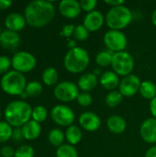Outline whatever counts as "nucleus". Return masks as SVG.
Returning a JSON list of instances; mask_svg holds the SVG:
<instances>
[{
  "label": "nucleus",
  "mask_w": 156,
  "mask_h": 157,
  "mask_svg": "<svg viewBox=\"0 0 156 157\" xmlns=\"http://www.w3.org/2000/svg\"><path fill=\"white\" fill-rule=\"evenodd\" d=\"M55 16L52 3L45 0H35L28 4L24 10L27 24L32 28H43L50 24Z\"/></svg>",
  "instance_id": "f257e3e1"
},
{
  "label": "nucleus",
  "mask_w": 156,
  "mask_h": 157,
  "mask_svg": "<svg viewBox=\"0 0 156 157\" xmlns=\"http://www.w3.org/2000/svg\"><path fill=\"white\" fill-rule=\"evenodd\" d=\"M32 108L24 100H15L10 102L5 109L6 121L14 128H21L30 121Z\"/></svg>",
  "instance_id": "f03ea898"
},
{
  "label": "nucleus",
  "mask_w": 156,
  "mask_h": 157,
  "mask_svg": "<svg viewBox=\"0 0 156 157\" xmlns=\"http://www.w3.org/2000/svg\"><path fill=\"white\" fill-rule=\"evenodd\" d=\"M90 63V56L88 52L76 46L68 50L63 58V66L70 74H81L86 70Z\"/></svg>",
  "instance_id": "7ed1b4c3"
},
{
  "label": "nucleus",
  "mask_w": 156,
  "mask_h": 157,
  "mask_svg": "<svg viewBox=\"0 0 156 157\" xmlns=\"http://www.w3.org/2000/svg\"><path fill=\"white\" fill-rule=\"evenodd\" d=\"M133 19L131 10L126 6H120L110 7L105 16V22L107 26L113 30H121L127 28Z\"/></svg>",
  "instance_id": "20e7f679"
},
{
  "label": "nucleus",
  "mask_w": 156,
  "mask_h": 157,
  "mask_svg": "<svg viewBox=\"0 0 156 157\" xmlns=\"http://www.w3.org/2000/svg\"><path fill=\"white\" fill-rule=\"evenodd\" d=\"M27 84L25 75L15 70L5 74L0 81L2 90L11 96H20L24 93Z\"/></svg>",
  "instance_id": "39448f33"
},
{
  "label": "nucleus",
  "mask_w": 156,
  "mask_h": 157,
  "mask_svg": "<svg viewBox=\"0 0 156 157\" xmlns=\"http://www.w3.org/2000/svg\"><path fill=\"white\" fill-rule=\"evenodd\" d=\"M135 66L133 56L128 52H120L114 53L111 67L119 76H127L131 75Z\"/></svg>",
  "instance_id": "423d86ee"
},
{
  "label": "nucleus",
  "mask_w": 156,
  "mask_h": 157,
  "mask_svg": "<svg viewBox=\"0 0 156 157\" xmlns=\"http://www.w3.org/2000/svg\"><path fill=\"white\" fill-rule=\"evenodd\" d=\"M80 90L76 84L71 81H63L58 83L54 89L53 95L61 102H73L77 99Z\"/></svg>",
  "instance_id": "0eeeda50"
},
{
  "label": "nucleus",
  "mask_w": 156,
  "mask_h": 157,
  "mask_svg": "<svg viewBox=\"0 0 156 157\" xmlns=\"http://www.w3.org/2000/svg\"><path fill=\"white\" fill-rule=\"evenodd\" d=\"M103 41L107 49L114 53L124 52L128 44V39L121 30H108L104 35Z\"/></svg>",
  "instance_id": "6e6552de"
},
{
  "label": "nucleus",
  "mask_w": 156,
  "mask_h": 157,
  "mask_svg": "<svg viewBox=\"0 0 156 157\" xmlns=\"http://www.w3.org/2000/svg\"><path fill=\"white\" fill-rule=\"evenodd\" d=\"M11 61L13 69L21 74L32 71L37 65V60L35 56L25 51L16 52L13 55Z\"/></svg>",
  "instance_id": "1a4fd4ad"
},
{
  "label": "nucleus",
  "mask_w": 156,
  "mask_h": 157,
  "mask_svg": "<svg viewBox=\"0 0 156 157\" xmlns=\"http://www.w3.org/2000/svg\"><path fill=\"white\" fill-rule=\"evenodd\" d=\"M51 118L53 122L62 127H69L74 125L75 114L74 110L66 105H56L51 110Z\"/></svg>",
  "instance_id": "9d476101"
},
{
  "label": "nucleus",
  "mask_w": 156,
  "mask_h": 157,
  "mask_svg": "<svg viewBox=\"0 0 156 157\" xmlns=\"http://www.w3.org/2000/svg\"><path fill=\"white\" fill-rule=\"evenodd\" d=\"M141 84L142 81L139 76L131 74L123 77V79L120 80L119 91L124 98H131L139 92Z\"/></svg>",
  "instance_id": "9b49d317"
},
{
  "label": "nucleus",
  "mask_w": 156,
  "mask_h": 157,
  "mask_svg": "<svg viewBox=\"0 0 156 157\" xmlns=\"http://www.w3.org/2000/svg\"><path fill=\"white\" fill-rule=\"evenodd\" d=\"M78 122L83 130L89 132L97 131L101 126V120L99 116L91 111H86L80 114Z\"/></svg>",
  "instance_id": "f8f14e48"
},
{
  "label": "nucleus",
  "mask_w": 156,
  "mask_h": 157,
  "mask_svg": "<svg viewBox=\"0 0 156 157\" xmlns=\"http://www.w3.org/2000/svg\"><path fill=\"white\" fill-rule=\"evenodd\" d=\"M58 9L63 17L69 19L78 17L82 12L80 2L76 0H63L59 3Z\"/></svg>",
  "instance_id": "ddd939ff"
},
{
  "label": "nucleus",
  "mask_w": 156,
  "mask_h": 157,
  "mask_svg": "<svg viewBox=\"0 0 156 157\" xmlns=\"http://www.w3.org/2000/svg\"><path fill=\"white\" fill-rule=\"evenodd\" d=\"M105 22V17L99 10H94L90 13H86L84 17L83 25L89 32H96L99 30Z\"/></svg>",
  "instance_id": "4468645a"
},
{
  "label": "nucleus",
  "mask_w": 156,
  "mask_h": 157,
  "mask_svg": "<svg viewBox=\"0 0 156 157\" xmlns=\"http://www.w3.org/2000/svg\"><path fill=\"white\" fill-rule=\"evenodd\" d=\"M140 135L142 139L150 144H156V119H146L140 127Z\"/></svg>",
  "instance_id": "2eb2a0df"
},
{
  "label": "nucleus",
  "mask_w": 156,
  "mask_h": 157,
  "mask_svg": "<svg viewBox=\"0 0 156 157\" xmlns=\"http://www.w3.org/2000/svg\"><path fill=\"white\" fill-rule=\"evenodd\" d=\"M27 24L26 18L23 15L19 13H11L6 16L5 19V25L6 29L18 32L22 30Z\"/></svg>",
  "instance_id": "dca6fc26"
},
{
  "label": "nucleus",
  "mask_w": 156,
  "mask_h": 157,
  "mask_svg": "<svg viewBox=\"0 0 156 157\" xmlns=\"http://www.w3.org/2000/svg\"><path fill=\"white\" fill-rule=\"evenodd\" d=\"M98 82L99 80L97 78V75H96L94 73H86L79 77L77 86L82 92L90 93L97 87Z\"/></svg>",
  "instance_id": "f3484780"
},
{
  "label": "nucleus",
  "mask_w": 156,
  "mask_h": 157,
  "mask_svg": "<svg viewBox=\"0 0 156 157\" xmlns=\"http://www.w3.org/2000/svg\"><path fill=\"white\" fill-rule=\"evenodd\" d=\"M99 83L103 88L110 92L116 90V88L119 87L120 84V76L115 72L106 71L101 74L99 78Z\"/></svg>",
  "instance_id": "a211bd4d"
},
{
  "label": "nucleus",
  "mask_w": 156,
  "mask_h": 157,
  "mask_svg": "<svg viewBox=\"0 0 156 157\" xmlns=\"http://www.w3.org/2000/svg\"><path fill=\"white\" fill-rule=\"evenodd\" d=\"M20 42V37L17 32L8 29L2 31L0 34V45L6 50H15Z\"/></svg>",
  "instance_id": "6ab92c4d"
},
{
  "label": "nucleus",
  "mask_w": 156,
  "mask_h": 157,
  "mask_svg": "<svg viewBox=\"0 0 156 157\" xmlns=\"http://www.w3.org/2000/svg\"><path fill=\"white\" fill-rule=\"evenodd\" d=\"M107 127L110 132L121 134L127 129V122L125 119L120 115H111L107 120Z\"/></svg>",
  "instance_id": "aec40b11"
},
{
  "label": "nucleus",
  "mask_w": 156,
  "mask_h": 157,
  "mask_svg": "<svg viewBox=\"0 0 156 157\" xmlns=\"http://www.w3.org/2000/svg\"><path fill=\"white\" fill-rule=\"evenodd\" d=\"M21 129H22L24 139L28 141H34L38 139L41 133L40 123L33 120H30L29 121H28L25 125L21 127Z\"/></svg>",
  "instance_id": "412c9836"
},
{
  "label": "nucleus",
  "mask_w": 156,
  "mask_h": 157,
  "mask_svg": "<svg viewBox=\"0 0 156 157\" xmlns=\"http://www.w3.org/2000/svg\"><path fill=\"white\" fill-rule=\"evenodd\" d=\"M64 134H65V140L67 141L68 144H71L73 146L78 144L82 141V138H83L82 131L76 125L69 126L66 129Z\"/></svg>",
  "instance_id": "4be33fe9"
},
{
  "label": "nucleus",
  "mask_w": 156,
  "mask_h": 157,
  "mask_svg": "<svg viewBox=\"0 0 156 157\" xmlns=\"http://www.w3.org/2000/svg\"><path fill=\"white\" fill-rule=\"evenodd\" d=\"M139 93L143 98L151 101L156 97V85L150 80L142 81Z\"/></svg>",
  "instance_id": "5701e85b"
},
{
  "label": "nucleus",
  "mask_w": 156,
  "mask_h": 157,
  "mask_svg": "<svg viewBox=\"0 0 156 157\" xmlns=\"http://www.w3.org/2000/svg\"><path fill=\"white\" fill-rule=\"evenodd\" d=\"M113 56H114V52H112L109 50H103L101 52H99L97 55H96V63L102 68H106L111 65L112 63V60H113Z\"/></svg>",
  "instance_id": "b1692460"
},
{
  "label": "nucleus",
  "mask_w": 156,
  "mask_h": 157,
  "mask_svg": "<svg viewBox=\"0 0 156 157\" xmlns=\"http://www.w3.org/2000/svg\"><path fill=\"white\" fill-rule=\"evenodd\" d=\"M41 79L42 82L49 86H54L58 84V80H59V74L57 72V70L53 67H47L41 75Z\"/></svg>",
  "instance_id": "393cba45"
},
{
  "label": "nucleus",
  "mask_w": 156,
  "mask_h": 157,
  "mask_svg": "<svg viewBox=\"0 0 156 157\" xmlns=\"http://www.w3.org/2000/svg\"><path fill=\"white\" fill-rule=\"evenodd\" d=\"M48 140L52 146L58 148L63 144V141L65 140V134L62 130L58 128H54L50 131L48 135Z\"/></svg>",
  "instance_id": "a878e982"
},
{
  "label": "nucleus",
  "mask_w": 156,
  "mask_h": 157,
  "mask_svg": "<svg viewBox=\"0 0 156 157\" xmlns=\"http://www.w3.org/2000/svg\"><path fill=\"white\" fill-rule=\"evenodd\" d=\"M123 96L119 90H113L108 93L105 98L106 105L109 108H117L123 100Z\"/></svg>",
  "instance_id": "bb28decb"
},
{
  "label": "nucleus",
  "mask_w": 156,
  "mask_h": 157,
  "mask_svg": "<svg viewBox=\"0 0 156 157\" xmlns=\"http://www.w3.org/2000/svg\"><path fill=\"white\" fill-rule=\"evenodd\" d=\"M56 157H78L76 148L71 144H63L56 150Z\"/></svg>",
  "instance_id": "cd10ccee"
},
{
  "label": "nucleus",
  "mask_w": 156,
  "mask_h": 157,
  "mask_svg": "<svg viewBox=\"0 0 156 157\" xmlns=\"http://www.w3.org/2000/svg\"><path fill=\"white\" fill-rule=\"evenodd\" d=\"M42 85L38 81H31L27 84L25 92L27 93L28 97L30 98H36L39 97L42 93Z\"/></svg>",
  "instance_id": "c85d7f7f"
},
{
  "label": "nucleus",
  "mask_w": 156,
  "mask_h": 157,
  "mask_svg": "<svg viewBox=\"0 0 156 157\" xmlns=\"http://www.w3.org/2000/svg\"><path fill=\"white\" fill-rule=\"evenodd\" d=\"M13 127L6 121H0V143H6L12 138Z\"/></svg>",
  "instance_id": "c756f323"
},
{
  "label": "nucleus",
  "mask_w": 156,
  "mask_h": 157,
  "mask_svg": "<svg viewBox=\"0 0 156 157\" xmlns=\"http://www.w3.org/2000/svg\"><path fill=\"white\" fill-rule=\"evenodd\" d=\"M48 117V110L44 106H37L32 109L31 119L39 123L46 121Z\"/></svg>",
  "instance_id": "7c9ffc66"
},
{
  "label": "nucleus",
  "mask_w": 156,
  "mask_h": 157,
  "mask_svg": "<svg viewBox=\"0 0 156 157\" xmlns=\"http://www.w3.org/2000/svg\"><path fill=\"white\" fill-rule=\"evenodd\" d=\"M88 36H89V31L86 29V28L84 25L75 26L74 32V38L75 40L84 41V40H87Z\"/></svg>",
  "instance_id": "2f4dec72"
},
{
  "label": "nucleus",
  "mask_w": 156,
  "mask_h": 157,
  "mask_svg": "<svg viewBox=\"0 0 156 157\" xmlns=\"http://www.w3.org/2000/svg\"><path fill=\"white\" fill-rule=\"evenodd\" d=\"M35 152L30 145H21L16 151L14 157H34Z\"/></svg>",
  "instance_id": "473e14b6"
},
{
  "label": "nucleus",
  "mask_w": 156,
  "mask_h": 157,
  "mask_svg": "<svg viewBox=\"0 0 156 157\" xmlns=\"http://www.w3.org/2000/svg\"><path fill=\"white\" fill-rule=\"evenodd\" d=\"M76 101L80 106L86 108V107H89L90 105H92L93 98H92L91 94L88 92H80L79 96L77 97Z\"/></svg>",
  "instance_id": "72a5a7b5"
},
{
  "label": "nucleus",
  "mask_w": 156,
  "mask_h": 157,
  "mask_svg": "<svg viewBox=\"0 0 156 157\" xmlns=\"http://www.w3.org/2000/svg\"><path fill=\"white\" fill-rule=\"evenodd\" d=\"M97 4L98 3L97 0H81L80 1V6H81L82 10L86 13H90L96 10Z\"/></svg>",
  "instance_id": "f704fd0d"
},
{
  "label": "nucleus",
  "mask_w": 156,
  "mask_h": 157,
  "mask_svg": "<svg viewBox=\"0 0 156 157\" xmlns=\"http://www.w3.org/2000/svg\"><path fill=\"white\" fill-rule=\"evenodd\" d=\"M12 65V61L8 56L6 55H1L0 56V75H5L6 74L8 71V69L10 68V66Z\"/></svg>",
  "instance_id": "c9c22d12"
},
{
  "label": "nucleus",
  "mask_w": 156,
  "mask_h": 157,
  "mask_svg": "<svg viewBox=\"0 0 156 157\" xmlns=\"http://www.w3.org/2000/svg\"><path fill=\"white\" fill-rule=\"evenodd\" d=\"M74 29H75L74 25H73V24H66V25H64L63 27L60 35L63 36V37H65V38L72 37V36H74Z\"/></svg>",
  "instance_id": "e433bc0d"
},
{
  "label": "nucleus",
  "mask_w": 156,
  "mask_h": 157,
  "mask_svg": "<svg viewBox=\"0 0 156 157\" xmlns=\"http://www.w3.org/2000/svg\"><path fill=\"white\" fill-rule=\"evenodd\" d=\"M0 155L2 157H14L15 151L13 150L11 146L6 145L2 147V149L0 150Z\"/></svg>",
  "instance_id": "4c0bfd02"
},
{
  "label": "nucleus",
  "mask_w": 156,
  "mask_h": 157,
  "mask_svg": "<svg viewBox=\"0 0 156 157\" xmlns=\"http://www.w3.org/2000/svg\"><path fill=\"white\" fill-rule=\"evenodd\" d=\"M12 138L16 141V142H20L24 139L23 136V132H22V129L21 128H15L13 130V134H12Z\"/></svg>",
  "instance_id": "58836bf2"
},
{
  "label": "nucleus",
  "mask_w": 156,
  "mask_h": 157,
  "mask_svg": "<svg viewBox=\"0 0 156 157\" xmlns=\"http://www.w3.org/2000/svg\"><path fill=\"white\" fill-rule=\"evenodd\" d=\"M105 3L108 5L110 7H116L120 6H123L125 4V1L123 0H106Z\"/></svg>",
  "instance_id": "ea45409f"
},
{
  "label": "nucleus",
  "mask_w": 156,
  "mask_h": 157,
  "mask_svg": "<svg viewBox=\"0 0 156 157\" xmlns=\"http://www.w3.org/2000/svg\"><path fill=\"white\" fill-rule=\"evenodd\" d=\"M149 109H150V112L153 116V118L156 119V97L150 101L149 104Z\"/></svg>",
  "instance_id": "a19ab883"
},
{
  "label": "nucleus",
  "mask_w": 156,
  "mask_h": 157,
  "mask_svg": "<svg viewBox=\"0 0 156 157\" xmlns=\"http://www.w3.org/2000/svg\"><path fill=\"white\" fill-rule=\"evenodd\" d=\"M12 5V2L9 0H0V10L8 9Z\"/></svg>",
  "instance_id": "79ce46f5"
},
{
  "label": "nucleus",
  "mask_w": 156,
  "mask_h": 157,
  "mask_svg": "<svg viewBox=\"0 0 156 157\" xmlns=\"http://www.w3.org/2000/svg\"><path fill=\"white\" fill-rule=\"evenodd\" d=\"M144 157H156V144L152 146V147H150L146 151Z\"/></svg>",
  "instance_id": "37998d69"
},
{
  "label": "nucleus",
  "mask_w": 156,
  "mask_h": 157,
  "mask_svg": "<svg viewBox=\"0 0 156 157\" xmlns=\"http://www.w3.org/2000/svg\"><path fill=\"white\" fill-rule=\"evenodd\" d=\"M67 46H68L69 50H70V49H74V48H75V47H76V40H75L74 39V40H70L68 41Z\"/></svg>",
  "instance_id": "c03bdc74"
},
{
  "label": "nucleus",
  "mask_w": 156,
  "mask_h": 157,
  "mask_svg": "<svg viewBox=\"0 0 156 157\" xmlns=\"http://www.w3.org/2000/svg\"><path fill=\"white\" fill-rule=\"evenodd\" d=\"M151 19H152V23L154 24V26H155L156 27V8L154 10V12H153V14H152Z\"/></svg>",
  "instance_id": "a18cd8bd"
},
{
  "label": "nucleus",
  "mask_w": 156,
  "mask_h": 157,
  "mask_svg": "<svg viewBox=\"0 0 156 157\" xmlns=\"http://www.w3.org/2000/svg\"><path fill=\"white\" fill-rule=\"evenodd\" d=\"M20 98H28V95H27V93H26V92L22 93V94L20 95Z\"/></svg>",
  "instance_id": "49530a36"
},
{
  "label": "nucleus",
  "mask_w": 156,
  "mask_h": 157,
  "mask_svg": "<svg viewBox=\"0 0 156 157\" xmlns=\"http://www.w3.org/2000/svg\"><path fill=\"white\" fill-rule=\"evenodd\" d=\"M2 33V29H1V26H0V34Z\"/></svg>",
  "instance_id": "de8ad7c7"
},
{
  "label": "nucleus",
  "mask_w": 156,
  "mask_h": 157,
  "mask_svg": "<svg viewBox=\"0 0 156 157\" xmlns=\"http://www.w3.org/2000/svg\"><path fill=\"white\" fill-rule=\"evenodd\" d=\"M0 118H1V110H0Z\"/></svg>",
  "instance_id": "09e8293b"
}]
</instances>
